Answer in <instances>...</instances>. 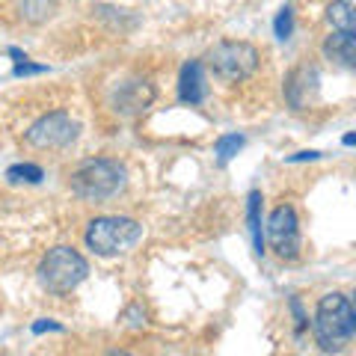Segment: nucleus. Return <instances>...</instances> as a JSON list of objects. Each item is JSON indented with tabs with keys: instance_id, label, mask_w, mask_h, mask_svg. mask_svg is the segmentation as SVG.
I'll list each match as a JSON object with an SVG mask.
<instances>
[{
	"instance_id": "2eb2a0df",
	"label": "nucleus",
	"mask_w": 356,
	"mask_h": 356,
	"mask_svg": "<svg viewBox=\"0 0 356 356\" xmlns=\"http://www.w3.org/2000/svg\"><path fill=\"white\" fill-rule=\"evenodd\" d=\"M42 166H36V163H15V166H9V172H6V178L9 181H27V184H36V181H42Z\"/></svg>"
},
{
	"instance_id": "f03ea898",
	"label": "nucleus",
	"mask_w": 356,
	"mask_h": 356,
	"mask_svg": "<svg viewBox=\"0 0 356 356\" xmlns=\"http://www.w3.org/2000/svg\"><path fill=\"white\" fill-rule=\"evenodd\" d=\"M125 187V166L107 158L98 161H86L81 170L72 175V191L89 199V202H102V199H110L113 193H119Z\"/></svg>"
},
{
	"instance_id": "dca6fc26",
	"label": "nucleus",
	"mask_w": 356,
	"mask_h": 356,
	"mask_svg": "<svg viewBox=\"0 0 356 356\" xmlns=\"http://www.w3.org/2000/svg\"><path fill=\"white\" fill-rule=\"evenodd\" d=\"M276 36L280 39H288L291 36V30H294V13H291V6H285L280 9V15H276Z\"/></svg>"
},
{
	"instance_id": "7ed1b4c3",
	"label": "nucleus",
	"mask_w": 356,
	"mask_h": 356,
	"mask_svg": "<svg viewBox=\"0 0 356 356\" xmlns=\"http://www.w3.org/2000/svg\"><path fill=\"white\" fill-rule=\"evenodd\" d=\"M89 273L86 259L72 247H54L39 264V282L54 294H65L77 288Z\"/></svg>"
},
{
	"instance_id": "f8f14e48",
	"label": "nucleus",
	"mask_w": 356,
	"mask_h": 356,
	"mask_svg": "<svg viewBox=\"0 0 356 356\" xmlns=\"http://www.w3.org/2000/svg\"><path fill=\"white\" fill-rule=\"evenodd\" d=\"M327 21L339 33H356V0H336L327 9Z\"/></svg>"
},
{
	"instance_id": "ddd939ff",
	"label": "nucleus",
	"mask_w": 356,
	"mask_h": 356,
	"mask_svg": "<svg viewBox=\"0 0 356 356\" xmlns=\"http://www.w3.org/2000/svg\"><path fill=\"white\" fill-rule=\"evenodd\" d=\"M247 220H250V235H252V247L255 252H264V235H261V193L252 191L250 202H247Z\"/></svg>"
},
{
	"instance_id": "9b49d317",
	"label": "nucleus",
	"mask_w": 356,
	"mask_h": 356,
	"mask_svg": "<svg viewBox=\"0 0 356 356\" xmlns=\"http://www.w3.org/2000/svg\"><path fill=\"white\" fill-rule=\"evenodd\" d=\"M324 57L330 63L341 65V69H353L356 65V36L353 33H332L324 42Z\"/></svg>"
},
{
	"instance_id": "20e7f679",
	"label": "nucleus",
	"mask_w": 356,
	"mask_h": 356,
	"mask_svg": "<svg viewBox=\"0 0 356 356\" xmlns=\"http://www.w3.org/2000/svg\"><path fill=\"white\" fill-rule=\"evenodd\" d=\"M143 238V226L131 217H98L89 222L86 243L98 255H119L128 252Z\"/></svg>"
},
{
	"instance_id": "423d86ee",
	"label": "nucleus",
	"mask_w": 356,
	"mask_h": 356,
	"mask_svg": "<svg viewBox=\"0 0 356 356\" xmlns=\"http://www.w3.org/2000/svg\"><path fill=\"white\" fill-rule=\"evenodd\" d=\"M74 137H77V122L65 110H54V113L36 119L27 131V143L36 149H63Z\"/></svg>"
},
{
	"instance_id": "1a4fd4ad",
	"label": "nucleus",
	"mask_w": 356,
	"mask_h": 356,
	"mask_svg": "<svg viewBox=\"0 0 356 356\" xmlns=\"http://www.w3.org/2000/svg\"><path fill=\"white\" fill-rule=\"evenodd\" d=\"M208 86H205V74H202V63H184L181 74H178V98L184 104H199L205 102Z\"/></svg>"
},
{
	"instance_id": "9d476101",
	"label": "nucleus",
	"mask_w": 356,
	"mask_h": 356,
	"mask_svg": "<svg viewBox=\"0 0 356 356\" xmlns=\"http://www.w3.org/2000/svg\"><path fill=\"white\" fill-rule=\"evenodd\" d=\"M152 98H154V89L146 81H134V83H125V86L119 89L113 104H116L119 113L131 116V113H140V110H146L152 104Z\"/></svg>"
},
{
	"instance_id": "0eeeda50",
	"label": "nucleus",
	"mask_w": 356,
	"mask_h": 356,
	"mask_svg": "<svg viewBox=\"0 0 356 356\" xmlns=\"http://www.w3.org/2000/svg\"><path fill=\"white\" fill-rule=\"evenodd\" d=\"M267 241H270V247L276 250L280 259H297L300 255V247H303V241H300V222H297V211L291 205H280L267 220Z\"/></svg>"
},
{
	"instance_id": "f3484780",
	"label": "nucleus",
	"mask_w": 356,
	"mask_h": 356,
	"mask_svg": "<svg viewBox=\"0 0 356 356\" xmlns=\"http://www.w3.org/2000/svg\"><path fill=\"white\" fill-rule=\"evenodd\" d=\"M30 72H44V65H27V63L15 65V74H30Z\"/></svg>"
},
{
	"instance_id": "f257e3e1",
	"label": "nucleus",
	"mask_w": 356,
	"mask_h": 356,
	"mask_svg": "<svg viewBox=\"0 0 356 356\" xmlns=\"http://www.w3.org/2000/svg\"><path fill=\"white\" fill-rule=\"evenodd\" d=\"M356 332V312L350 300L344 294H327L321 297L318 312H315V339L321 350H341L344 344H350Z\"/></svg>"
},
{
	"instance_id": "39448f33",
	"label": "nucleus",
	"mask_w": 356,
	"mask_h": 356,
	"mask_svg": "<svg viewBox=\"0 0 356 356\" xmlns=\"http://www.w3.org/2000/svg\"><path fill=\"white\" fill-rule=\"evenodd\" d=\"M205 63L220 81L238 83L259 69V51L247 42H217L205 54Z\"/></svg>"
},
{
	"instance_id": "6e6552de",
	"label": "nucleus",
	"mask_w": 356,
	"mask_h": 356,
	"mask_svg": "<svg viewBox=\"0 0 356 356\" xmlns=\"http://www.w3.org/2000/svg\"><path fill=\"white\" fill-rule=\"evenodd\" d=\"M285 98L294 110H306L318 98V69L315 65H297L285 81Z\"/></svg>"
},
{
	"instance_id": "a211bd4d",
	"label": "nucleus",
	"mask_w": 356,
	"mask_h": 356,
	"mask_svg": "<svg viewBox=\"0 0 356 356\" xmlns=\"http://www.w3.org/2000/svg\"><path fill=\"white\" fill-rule=\"evenodd\" d=\"M33 330H36V332H44V330H60V327H57V324H36Z\"/></svg>"
},
{
	"instance_id": "4468645a",
	"label": "nucleus",
	"mask_w": 356,
	"mask_h": 356,
	"mask_svg": "<svg viewBox=\"0 0 356 356\" xmlns=\"http://www.w3.org/2000/svg\"><path fill=\"white\" fill-rule=\"evenodd\" d=\"M241 146H243V137H241V134H226V137H220L217 146H214L217 161H220V163H229V161L241 152Z\"/></svg>"
}]
</instances>
